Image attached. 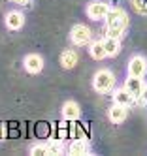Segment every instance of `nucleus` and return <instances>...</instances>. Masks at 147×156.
Returning a JSON list of instances; mask_svg holds the SVG:
<instances>
[{"mask_svg":"<svg viewBox=\"0 0 147 156\" xmlns=\"http://www.w3.org/2000/svg\"><path fill=\"white\" fill-rule=\"evenodd\" d=\"M104 21H106V34L111 38H121L123 32L127 30L128 15L121 8H109V12L104 17Z\"/></svg>","mask_w":147,"mask_h":156,"instance_id":"f257e3e1","label":"nucleus"},{"mask_svg":"<svg viewBox=\"0 0 147 156\" xmlns=\"http://www.w3.org/2000/svg\"><path fill=\"white\" fill-rule=\"evenodd\" d=\"M113 85H115V75H113L111 70H100L93 77V87H94V90L100 92V94L109 92L113 88Z\"/></svg>","mask_w":147,"mask_h":156,"instance_id":"f03ea898","label":"nucleus"},{"mask_svg":"<svg viewBox=\"0 0 147 156\" xmlns=\"http://www.w3.org/2000/svg\"><path fill=\"white\" fill-rule=\"evenodd\" d=\"M90 38H93V32H90L89 27L85 25H74L72 32H70V40L74 41V45H87V43L90 41Z\"/></svg>","mask_w":147,"mask_h":156,"instance_id":"7ed1b4c3","label":"nucleus"},{"mask_svg":"<svg viewBox=\"0 0 147 156\" xmlns=\"http://www.w3.org/2000/svg\"><path fill=\"white\" fill-rule=\"evenodd\" d=\"M109 4L104 2V0H93L89 6H87V15L90 19H94V21H100V19H104L109 12Z\"/></svg>","mask_w":147,"mask_h":156,"instance_id":"20e7f679","label":"nucleus"},{"mask_svg":"<svg viewBox=\"0 0 147 156\" xmlns=\"http://www.w3.org/2000/svg\"><path fill=\"white\" fill-rule=\"evenodd\" d=\"M147 72V60L141 55H136V57L130 58L128 62V75H134V77H143Z\"/></svg>","mask_w":147,"mask_h":156,"instance_id":"39448f33","label":"nucleus"},{"mask_svg":"<svg viewBox=\"0 0 147 156\" xmlns=\"http://www.w3.org/2000/svg\"><path fill=\"white\" fill-rule=\"evenodd\" d=\"M25 70L28 73H40L43 70V58L38 53H30L25 57Z\"/></svg>","mask_w":147,"mask_h":156,"instance_id":"423d86ee","label":"nucleus"},{"mask_svg":"<svg viewBox=\"0 0 147 156\" xmlns=\"http://www.w3.org/2000/svg\"><path fill=\"white\" fill-rule=\"evenodd\" d=\"M143 81H141V77H134V75H128V79L124 81V88L134 96V100H138L143 92Z\"/></svg>","mask_w":147,"mask_h":156,"instance_id":"0eeeda50","label":"nucleus"},{"mask_svg":"<svg viewBox=\"0 0 147 156\" xmlns=\"http://www.w3.org/2000/svg\"><path fill=\"white\" fill-rule=\"evenodd\" d=\"M128 111H127V105H121V104H113L108 111V117L109 120L113 122V124H121V122L127 119Z\"/></svg>","mask_w":147,"mask_h":156,"instance_id":"6e6552de","label":"nucleus"},{"mask_svg":"<svg viewBox=\"0 0 147 156\" xmlns=\"http://www.w3.org/2000/svg\"><path fill=\"white\" fill-rule=\"evenodd\" d=\"M77 60H79V57H77V53H75L74 49H66V51H62V55H61V66H62L64 70L75 68V66H77Z\"/></svg>","mask_w":147,"mask_h":156,"instance_id":"1a4fd4ad","label":"nucleus"},{"mask_svg":"<svg viewBox=\"0 0 147 156\" xmlns=\"http://www.w3.org/2000/svg\"><path fill=\"white\" fill-rule=\"evenodd\" d=\"M23 25H25V15L21 12H9L6 15V27L9 30H19L23 28Z\"/></svg>","mask_w":147,"mask_h":156,"instance_id":"9d476101","label":"nucleus"},{"mask_svg":"<svg viewBox=\"0 0 147 156\" xmlns=\"http://www.w3.org/2000/svg\"><path fill=\"white\" fill-rule=\"evenodd\" d=\"M79 115H81V109H79V105L75 102H66L62 105V117L66 120H77Z\"/></svg>","mask_w":147,"mask_h":156,"instance_id":"9b49d317","label":"nucleus"},{"mask_svg":"<svg viewBox=\"0 0 147 156\" xmlns=\"http://www.w3.org/2000/svg\"><path fill=\"white\" fill-rule=\"evenodd\" d=\"M89 55H90L94 60H104V58L108 57L106 47H104V40H98V41H93V43H90Z\"/></svg>","mask_w":147,"mask_h":156,"instance_id":"f8f14e48","label":"nucleus"},{"mask_svg":"<svg viewBox=\"0 0 147 156\" xmlns=\"http://www.w3.org/2000/svg\"><path fill=\"white\" fill-rule=\"evenodd\" d=\"M113 102L115 104H121V105H132V102H134V96L127 90V88H117L115 92H113Z\"/></svg>","mask_w":147,"mask_h":156,"instance_id":"ddd939ff","label":"nucleus"},{"mask_svg":"<svg viewBox=\"0 0 147 156\" xmlns=\"http://www.w3.org/2000/svg\"><path fill=\"white\" fill-rule=\"evenodd\" d=\"M68 152L70 154H87L89 152V143L83 137H75L70 143V147H68Z\"/></svg>","mask_w":147,"mask_h":156,"instance_id":"4468645a","label":"nucleus"},{"mask_svg":"<svg viewBox=\"0 0 147 156\" xmlns=\"http://www.w3.org/2000/svg\"><path fill=\"white\" fill-rule=\"evenodd\" d=\"M104 47H106L108 57H115V55H119V51H121V38H111V36H108L104 40Z\"/></svg>","mask_w":147,"mask_h":156,"instance_id":"2eb2a0df","label":"nucleus"},{"mask_svg":"<svg viewBox=\"0 0 147 156\" xmlns=\"http://www.w3.org/2000/svg\"><path fill=\"white\" fill-rule=\"evenodd\" d=\"M47 152L49 154H61L62 152V145H61V141H49L47 143Z\"/></svg>","mask_w":147,"mask_h":156,"instance_id":"dca6fc26","label":"nucleus"},{"mask_svg":"<svg viewBox=\"0 0 147 156\" xmlns=\"http://www.w3.org/2000/svg\"><path fill=\"white\" fill-rule=\"evenodd\" d=\"M30 154H32V156H40V154H49V152H47V145H42V143L34 145V147L30 149Z\"/></svg>","mask_w":147,"mask_h":156,"instance_id":"f3484780","label":"nucleus"},{"mask_svg":"<svg viewBox=\"0 0 147 156\" xmlns=\"http://www.w3.org/2000/svg\"><path fill=\"white\" fill-rule=\"evenodd\" d=\"M132 2H134V6H136L138 12L147 13V0H132Z\"/></svg>","mask_w":147,"mask_h":156,"instance_id":"a211bd4d","label":"nucleus"},{"mask_svg":"<svg viewBox=\"0 0 147 156\" xmlns=\"http://www.w3.org/2000/svg\"><path fill=\"white\" fill-rule=\"evenodd\" d=\"M140 100H141V102L147 105V85L143 87V92H141V96H140Z\"/></svg>","mask_w":147,"mask_h":156,"instance_id":"6ab92c4d","label":"nucleus"},{"mask_svg":"<svg viewBox=\"0 0 147 156\" xmlns=\"http://www.w3.org/2000/svg\"><path fill=\"white\" fill-rule=\"evenodd\" d=\"M13 2H15V4H21V6H28L32 0H13Z\"/></svg>","mask_w":147,"mask_h":156,"instance_id":"aec40b11","label":"nucleus"}]
</instances>
